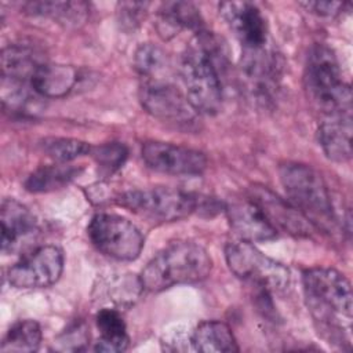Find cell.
<instances>
[{
    "mask_svg": "<svg viewBox=\"0 0 353 353\" xmlns=\"http://www.w3.org/2000/svg\"><path fill=\"white\" fill-rule=\"evenodd\" d=\"M33 17H44L65 28H79L88 17V4L83 1H30L25 6Z\"/></svg>",
    "mask_w": 353,
    "mask_h": 353,
    "instance_id": "22",
    "label": "cell"
},
{
    "mask_svg": "<svg viewBox=\"0 0 353 353\" xmlns=\"http://www.w3.org/2000/svg\"><path fill=\"white\" fill-rule=\"evenodd\" d=\"M90 154L101 171L106 175H110L124 165L128 157V149L124 143L120 142H106L98 146H92Z\"/></svg>",
    "mask_w": 353,
    "mask_h": 353,
    "instance_id": "28",
    "label": "cell"
},
{
    "mask_svg": "<svg viewBox=\"0 0 353 353\" xmlns=\"http://www.w3.org/2000/svg\"><path fill=\"white\" fill-rule=\"evenodd\" d=\"M87 232L99 252L117 261L137 259L145 244L141 230L128 219L114 214L94 215Z\"/></svg>",
    "mask_w": 353,
    "mask_h": 353,
    "instance_id": "8",
    "label": "cell"
},
{
    "mask_svg": "<svg viewBox=\"0 0 353 353\" xmlns=\"http://www.w3.org/2000/svg\"><path fill=\"white\" fill-rule=\"evenodd\" d=\"M43 152L59 163H68L77 157L90 154L91 145L76 138H46L40 143Z\"/></svg>",
    "mask_w": 353,
    "mask_h": 353,
    "instance_id": "27",
    "label": "cell"
},
{
    "mask_svg": "<svg viewBox=\"0 0 353 353\" xmlns=\"http://www.w3.org/2000/svg\"><path fill=\"white\" fill-rule=\"evenodd\" d=\"M160 32L175 34L182 29L203 30V18L194 4L188 1H170L163 3L159 8Z\"/></svg>",
    "mask_w": 353,
    "mask_h": 353,
    "instance_id": "23",
    "label": "cell"
},
{
    "mask_svg": "<svg viewBox=\"0 0 353 353\" xmlns=\"http://www.w3.org/2000/svg\"><path fill=\"white\" fill-rule=\"evenodd\" d=\"M88 339L90 332L87 331V327L83 323H74L63 334L59 335V338L57 339V345H59V350L76 352L85 349Z\"/></svg>",
    "mask_w": 353,
    "mask_h": 353,
    "instance_id": "29",
    "label": "cell"
},
{
    "mask_svg": "<svg viewBox=\"0 0 353 353\" xmlns=\"http://www.w3.org/2000/svg\"><path fill=\"white\" fill-rule=\"evenodd\" d=\"M1 252L19 251L37 232V222L28 207L14 199L1 203Z\"/></svg>",
    "mask_w": 353,
    "mask_h": 353,
    "instance_id": "15",
    "label": "cell"
},
{
    "mask_svg": "<svg viewBox=\"0 0 353 353\" xmlns=\"http://www.w3.org/2000/svg\"><path fill=\"white\" fill-rule=\"evenodd\" d=\"M63 270V254L57 245H41L10 268L8 283L15 288H46L58 281Z\"/></svg>",
    "mask_w": 353,
    "mask_h": 353,
    "instance_id": "11",
    "label": "cell"
},
{
    "mask_svg": "<svg viewBox=\"0 0 353 353\" xmlns=\"http://www.w3.org/2000/svg\"><path fill=\"white\" fill-rule=\"evenodd\" d=\"M240 69L250 92L261 102L274 98L283 73L280 54L269 46L243 50Z\"/></svg>",
    "mask_w": 353,
    "mask_h": 353,
    "instance_id": "10",
    "label": "cell"
},
{
    "mask_svg": "<svg viewBox=\"0 0 353 353\" xmlns=\"http://www.w3.org/2000/svg\"><path fill=\"white\" fill-rule=\"evenodd\" d=\"M43 339L41 327L34 320H19L14 323L1 342L4 353H30L40 347Z\"/></svg>",
    "mask_w": 353,
    "mask_h": 353,
    "instance_id": "25",
    "label": "cell"
},
{
    "mask_svg": "<svg viewBox=\"0 0 353 353\" xmlns=\"http://www.w3.org/2000/svg\"><path fill=\"white\" fill-rule=\"evenodd\" d=\"M134 66L143 81L163 80L160 76L167 70L168 59L160 47L152 43H143L134 54Z\"/></svg>",
    "mask_w": 353,
    "mask_h": 353,
    "instance_id": "26",
    "label": "cell"
},
{
    "mask_svg": "<svg viewBox=\"0 0 353 353\" xmlns=\"http://www.w3.org/2000/svg\"><path fill=\"white\" fill-rule=\"evenodd\" d=\"M305 90L310 102L324 116L352 113V90L342 80L335 52L325 44H313L306 55Z\"/></svg>",
    "mask_w": 353,
    "mask_h": 353,
    "instance_id": "4",
    "label": "cell"
},
{
    "mask_svg": "<svg viewBox=\"0 0 353 353\" xmlns=\"http://www.w3.org/2000/svg\"><path fill=\"white\" fill-rule=\"evenodd\" d=\"M139 101L145 110L160 121L178 128H196L200 113L186 95L167 80L143 81L139 90Z\"/></svg>",
    "mask_w": 353,
    "mask_h": 353,
    "instance_id": "9",
    "label": "cell"
},
{
    "mask_svg": "<svg viewBox=\"0 0 353 353\" xmlns=\"http://www.w3.org/2000/svg\"><path fill=\"white\" fill-rule=\"evenodd\" d=\"M95 324L101 336L95 342L94 350L117 353L128 349L130 336L127 334L124 319L117 309H99L95 316Z\"/></svg>",
    "mask_w": 353,
    "mask_h": 353,
    "instance_id": "21",
    "label": "cell"
},
{
    "mask_svg": "<svg viewBox=\"0 0 353 353\" xmlns=\"http://www.w3.org/2000/svg\"><path fill=\"white\" fill-rule=\"evenodd\" d=\"M230 228L248 243L269 241L277 237V230L266 219L252 200L232 201L225 208Z\"/></svg>",
    "mask_w": 353,
    "mask_h": 353,
    "instance_id": "16",
    "label": "cell"
},
{
    "mask_svg": "<svg viewBox=\"0 0 353 353\" xmlns=\"http://www.w3.org/2000/svg\"><path fill=\"white\" fill-rule=\"evenodd\" d=\"M212 259L196 243L176 241L163 248L143 268L139 283L150 292L164 291L179 284H193L208 277Z\"/></svg>",
    "mask_w": 353,
    "mask_h": 353,
    "instance_id": "3",
    "label": "cell"
},
{
    "mask_svg": "<svg viewBox=\"0 0 353 353\" xmlns=\"http://www.w3.org/2000/svg\"><path fill=\"white\" fill-rule=\"evenodd\" d=\"M79 72L70 65L44 62L32 77L30 85L43 98L66 97L77 84Z\"/></svg>",
    "mask_w": 353,
    "mask_h": 353,
    "instance_id": "18",
    "label": "cell"
},
{
    "mask_svg": "<svg viewBox=\"0 0 353 353\" xmlns=\"http://www.w3.org/2000/svg\"><path fill=\"white\" fill-rule=\"evenodd\" d=\"M243 50L258 48L269 43L268 22L262 11L251 1H223L218 6Z\"/></svg>",
    "mask_w": 353,
    "mask_h": 353,
    "instance_id": "13",
    "label": "cell"
},
{
    "mask_svg": "<svg viewBox=\"0 0 353 353\" xmlns=\"http://www.w3.org/2000/svg\"><path fill=\"white\" fill-rule=\"evenodd\" d=\"M225 61L223 43L207 30L197 32L182 54L181 74L186 97L200 114H215L222 108L221 66Z\"/></svg>",
    "mask_w": 353,
    "mask_h": 353,
    "instance_id": "1",
    "label": "cell"
},
{
    "mask_svg": "<svg viewBox=\"0 0 353 353\" xmlns=\"http://www.w3.org/2000/svg\"><path fill=\"white\" fill-rule=\"evenodd\" d=\"M40 55L30 47L22 44L7 46L1 51L3 80L29 84L36 70L44 63Z\"/></svg>",
    "mask_w": 353,
    "mask_h": 353,
    "instance_id": "19",
    "label": "cell"
},
{
    "mask_svg": "<svg viewBox=\"0 0 353 353\" xmlns=\"http://www.w3.org/2000/svg\"><path fill=\"white\" fill-rule=\"evenodd\" d=\"M299 4L307 12H312L317 17H324V18L336 17L343 11L345 7L349 6L342 1H302Z\"/></svg>",
    "mask_w": 353,
    "mask_h": 353,
    "instance_id": "30",
    "label": "cell"
},
{
    "mask_svg": "<svg viewBox=\"0 0 353 353\" xmlns=\"http://www.w3.org/2000/svg\"><path fill=\"white\" fill-rule=\"evenodd\" d=\"M80 165L66 163L44 165L34 170L25 181V189L30 193H48L68 186L81 174Z\"/></svg>",
    "mask_w": 353,
    "mask_h": 353,
    "instance_id": "24",
    "label": "cell"
},
{
    "mask_svg": "<svg viewBox=\"0 0 353 353\" xmlns=\"http://www.w3.org/2000/svg\"><path fill=\"white\" fill-rule=\"evenodd\" d=\"M225 258L230 272L252 287L281 292L290 285L288 268L266 256L252 243L244 240L228 243Z\"/></svg>",
    "mask_w": 353,
    "mask_h": 353,
    "instance_id": "7",
    "label": "cell"
},
{
    "mask_svg": "<svg viewBox=\"0 0 353 353\" xmlns=\"http://www.w3.org/2000/svg\"><path fill=\"white\" fill-rule=\"evenodd\" d=\"M116 203L150 221L174 222L196 212L201 205V199L181 189L149 188L124 192Z\"/></svg>",
    "mask_w": 353,
    "mask_h": 353,
    "instance_id": "6",
    "label": "cell"
},
{
    "mask_svg": "<svg viewBox=\"0 0 353 353\" xmlns=\"http://www.w3.org/2000/svg\"><path fill=\"white\" fill-rule=\"evenodd\" d=\"M302 285L306 305L319 330L330 341L342 343V317H352V288L349 280L332 268H312L303 272Z\"/></svg>",
    "mask_w": 353,
    "mask_h": 353,
    "instance_id": "2",
    "label": "cell"
},
{
    "mask_svg": "<svg viewBox=\"0 0 353 353\" xmlns=\"http://www.w3.org/2000/svg\"><path fill=\"white\" fill-rule=\"evenodd\" d=\"M141 154L149 168L168 175H200L207 168L203 152L168 142H145Z\"/></svg>",
    "mask_w": 353,
    "mask_h": 353,
    "instance_id": "12",
    "label": "cell"
},
{
    "mask_svg": "<svg viewBox=\"0 0 353 353\" xmlns=\"http://www.w3.org/2000/svg\"><path fill=\"white\" fill-rule=\"evenodd\" d=\"M250 200L261 208L266 219L277 232L280 229L292 236L309 237L316 229L290 201L279 197L265 186H252L250 190Z\"/></svg>",
    "mask_w": 353,
    "mask_h": 353,
    "instance_id": "14",
    "label": "cell"
},
{
    "mask_svg": "<svg viewBox=\"0 0 353 353\" xmlns=\"http://www.w3.org/2000/svg\"><path fill=\"white\" fill-rule=\"evenodd\" d=\"M279 175L288 201L301 211L314 228H328L334 223L331 194L324 179L314 168L288 161L280 165Z\"/></svg>",
    "mask_w": 353,
    "mask_h": 353,
    "instance_id": "5",
    "label": "cell"
},
{
    "mask_svg": "<svg viewBox=\"0 0 353 353\" xmlns=\"http://www.w3.org/2000/svg\"><path fill=\"white\" fill-rule=\"evenodd\" d=\"M146 3H121L120 4V21L123 26H128L130 29L137 26L142 18V12L146 10Z\"/></svg>",
    "mask_w": 353,
    "mask_h": 353,
    "instance_id": "31",
    "label": "cell"
},
{
    "mask_svg": "<svg viewBox=\"0 0 353 353\" xmlns=\"http://www.w3.org/2000/svg\"><path fill=\"white\" fill-rule=\"evenodd\" d=\"M324 154L336 163L352 157V113L324 116L317 131Z\"/></svg>",
    "mask_w": 353,
    "mask_h": 353,
    "instance_id": "17",
    "label": "cell"
},
{
    "mask_svg": "<svg viewBox=\"0 0 353 353\" xmlns=\"http://www.w3.org/2000/svg\"><path fill=\"white\" fill-rule=\"evenodd\" d=\"M194 350L205 353H232L239 352L236 338L230 327L219 320L201 321L190 336Z\"/></svg>",
    "mask_w": 353,
    "mask_h": 353,
    "instance_id": "20",
    "label": "cell"
}]
</instances>
